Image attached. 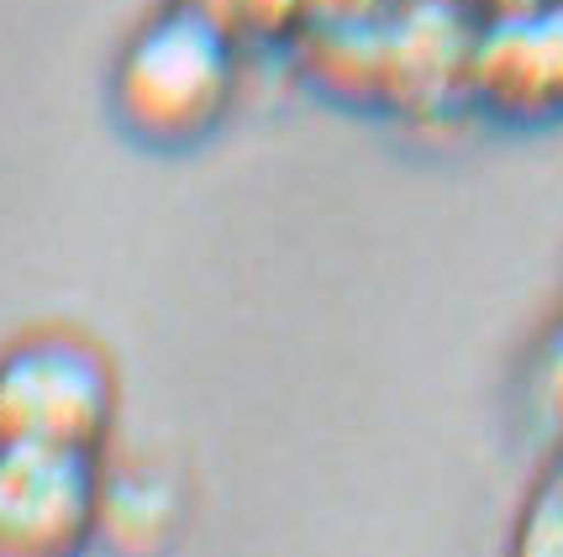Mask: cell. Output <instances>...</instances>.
Instances as JSON below:
<instances>
[{
  "mask_svg": "<svg viewBox=\"0 0 563 557\" xmlns=\"http://www.w3.org/2000/svg\"><path fill=\"white\" fill-rule=\"evenodd\" d=\"M521 400H527V426L538 432L548 458H563V326H553L538 342V353L527 364Z\"/></svg>",
  "mask_w": 563,
  "mask_h": 557,
  "instance_id": "cell-8",
  "label": "cell"
},
{
  "mask_svg": "<svg viewBox=\"0 0 563 557\" xmlns=\"http://www.w3.org/2000/svg\"><path fill=\"white\" fill-rule=\"evenodd\" d=\"M479 22H495V16H521V11H538V5H553V0H464Z\"/></svg>",
  "mask_w": 563,
  "mask_h": 557,
  "instance_id": "cell-12",
  "label": "cell"
},
{
  "mask_svg": "<svg viewBox=\"0 0 563 557\" xmlns=\"http://www.w3.org/2000/svg\"><path fill=\"white\" fill-rule=\"evenodd\" d=\"M468 105L506 126L563 122V11L538 5L521 16L479 22L468 64Z\"/></svg>",
  "mask_w": 563,
  "mask_h": 557,
  "instance_id": "cell-5",
  "label": "cell"
},
{
  "mask_svg": "<svg viewBox=\"0 0 563 557\" xmlns=\"http://www.w3.org/2000/svg\"><path fill=\"white\" fill-rule=\"evenodd\" d=\"M117 426V374L79 332H32L0 353V442L96 453Z\"/></svg>",
  "mask_w": 563,
  "mask_h": 557,
  "instance_id": "cell-2",
  "label": "cell"
},
{
  "mask_svg": "<svg viewBox=\"0 0 563 557\" xmlns=\"http://www.w3.org/2000/svg\"><path fill=\"white\" fill-rule=\"evenodd\" d=\"M179 5H190V11L206 16V22H217L232 32V5H238V0H179ZM232 37H238V32H232Z\"/></svg>",
  "mask_w": 563,
  "mask_h": 557,
  "instance_id": "cell-13",
  "label": "cell"
},
{
  "mask_svg": "<svg viewBox=\"0 0 563 557\" xmlns=\"http://www.w3.org/2000/svg\"><path fill=\"white\" fill-rule=\"evenodd\" d=\"M395 0H311V16H338V22H364V16H385ZM306 16V22H311Z\"/></svg>",
  "mask_w": 563,
  "mask_h": 557,
  "instance_id": "cell-11",
  "label": "cell"
},
{
  "mask_svg": "<svg viewBox=\"0 0 563 557\" xmlns=\"http://www.w3.org/2000/svg\"><path fill=\"white\" fill-rule=\"evenodd\" d=\"M179 526V500L164 468H122L117 479L100 474V505H96V542L111 547H158Z\"/></svg>",
  "mask_w": 563,
  "mask_h": 557,
  "instance_id": "cell-7",
  "label": "cell"
},
{
  "mask_svg": "<svg viewBox=\"0 0 563 557\" xmlns=\"http://www.w3.org/2000/svg\"><path fill=\"white\" fill-rule=\"evenodd\" d=\"M100 458L0 442V557H53L96 542Z\"/></svg>",
  "mask_w": 563,
  "mask_h": 557,
  "instance_id": "cell-3",
  "label": "cell"
},
{
  "mask_svg": "<svg viewBox=\"0 0 563 557\" xmlns=\"http://www.w3.org/2000/svg\"><path fill=\"white\" fill-rule=\"evenodd\" d=\"M238 37L174 0L111 64V116L143 147L206 143L238 100Z\"/></svg>",
  "mask_w": 563,
  "mask_h": 557,
  "instance_id": "cell-1",
  "label": "cell"
},
{
  "mask_svg": "<svg viewBox=\"0 0 563 557\" xmlns=\"http://www.w3.org/2000/svg\"><path fill=\"white\" fill-rule=\"evenodd\" d=\"M290 53L300 79L317 85L327 100L358 111L385 105V16H364V22L311 16L290 37Z\"/></svg>",
  "mask_w": 563,
  "mask_h": 557,
  "instance_id": "cell-6",
  "label": "cell"
},
{
  "mask_svg": "<svg viewBox=\"0 0 563 557\" xmlns=\"http://www.w3.org/2000/svg\"><path fill=\"white\" fill-rule=\"evenodd\" d=\"M511 547L521 557H563V458L548 463V474L532 484L516 515Z\"/></svg>",
  "mask_w": 563,
  "mask_h": 557,
  "instance_id": "cell-9",
  "label": "cell"
},
{
  "mask_svg": "<svg viewBox=\"0 0 563 557\" xmlns=\"http://www.w3.org/2000/svg\"><path fill=\"white\" fill-rule=\"evenodd\" d=\"M559 11H563V0H559Z\"/></svg>",
  "mask_w": 563,
  "mask_h": 557,
  "instance_id": "cell-14",
  "label": "cell"
},
{
  "mask_svg": "<svg viewBox=\"0 0 563 557\" xmlns=\"http://www.w3.org/2000/svg\"><path fill=\"white\" fill-rule=\"evenodd\" d=\"M311 0H238L232 5V32L238 43H279L290 48V37L306 26Z\"/></svg>",
  "mask_w": 563,
  "mask_h": 557,
  "instance_id": "cell-10",
  "label": "cell"
},
{
  "mask_svg": "<svg viewBox=\"0 0 563 557\" xmlns=\"http://www.w3.org/2000/svg\"><path fill=\"white\" fill-rule=\"evenodd\" d=\"M479 16L464 0H395L385 11V105L395 116L432 122L468 105Z\"/></svg>",
  "mask_w": 563,
  "mask_h": 557,
  "instance_id": "cell-4",
  "label": "cell"
}]
</instances>
